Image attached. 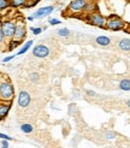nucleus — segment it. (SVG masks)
Returning a JSON list of instances; mask_svg holds the SVG:
<instances>
[{"instance_id": "1", "label": "nucleus", "mask_w": 130, "mask_h": 148, "mask_svg": "<svg viewBox=\"0 0 130 148\" xmlns=\"http://www.w3.org/2000/svg\"><path fill=\"white\" fill-rule=\"evenodd\" d=\"M125 27V22H124L121 17H118L116 15H111L107 21H106V29L112 31H118V30H122Z\"/></svg>"}, {"instance_id": "2", "label": "nucleus", "mask_w": 130, "mask_h": 148, "mask_svg": "<svg viewBox=\"0 0 130 148\" xmlns=\"http://www.w3.org/2000/svg\"><path fill=\"white\" fill-rule=\"evenodd\" d=\"M86 19L87 22L89 23V24L94 25V27H99V28H105L106 27V21H107V18L106 17H104L101 13L99 12H93V13H89L86 16Z\"/></svg>"}, {"instance_id": "3", "label": "nucleus", "mask_w": 130, "mask_h": 148, "mask_svg": "<svg viewBox=\"0 0 130 148\" xmlns=\"http://www.w3.org/2000/svg\"><path fill=\"white\" fill-rule=\"evenodd\" d=\"M15 95V89H13V86L9 83V82H3L0 84V99L5 100V101H11L13 99Z\"/></svg>"}, {"instance_id": "4", "label": "nucleus", "mask_w": 130, "mask_h": 148, "mask_svg": "<svg viewBox=\"0 0 130 148\" xmlns=\"http://www.w3.org/2000/svg\"><path fill=\"white\" fill-rule=\"evenodd\" d=\"M89 3V0H71V3L69 4L68 10L71 11L72 13H80L83 12L84 7L87 6V4Z\"/></svg>"}, {"instance_id": "5", "label": "nucleus", "mask_w": 130, "mask_h": 148, "mask_svg": "<svg viewBox=\"0 0 130 148\" xmlns=\"http://www.w3.org/2000/svg\"><path fill=\"white\" fill-rule=\"evenodd\" d=\"M1 30L5 38H13L15 34V29H16V23L11 22V21H5L1 23Z\"/></svg>"}, {"instance_id": "6", "label": "nucleus", "mask_w": 130, "mask_h": 148, "mask_svg": "<svg viewBox=\"0 0 130 148\" xmlns=\"http://www.w3.org/2000/svg\"><path fill=\"white\" fill-rule=\"evenodd\" d=\"M50 54V48L46 45H36L33 48V56L36 58H46Z\"/></svg>"}, {"instance_id": "7", "label": "nucleus", "mask_w": 130, "mask_h": 148, "mask_svg": "<svg viewBox=\"0 0 130 148\" xmlns=\"http://www.w3.org/2000/svg\"><path fill=\"white\" fill-rule=\"evenodd\" d=\"M25 34H27V29L24 27V23H23L22 21H19L18 23H16V29H15L13 39L15 40H18V41H22L23 39L25 38Z\"/></svg>"}, {"instance_id": "8", "label": "nucleus", "mask_w": 130, "mask_h": 148, "mask_svg": "<svg viewBox=\"0 0 130 148\" xmlns=\"http://www.w3.org/2000/svg\"><path fill=\"white\" fill-rule=\"evenodd\" d=\"M53 11H54V6L50 5V6H45V7H41V9L36 10V12H35L33 16L35 17V18H44V17L50 16Z\"/></svg>"}, {"instance_id": "9", "label": "nucleus", "mask_w": 130, "mask_h": 148, "mask_svg": "<svg viewBox=\"0 0 130 148\" xmlns=\"http://www.w3.org/2000/svg\"><path fill=\"white\" fill-rule=\"evenodd\" d=\"M29 104H30V94H29L28 92H24V90L19 92V94H18V105L21 106V107L25 108L29 106Z\"/></svg>"}, {"instance_id": "10", "label": "nucleus", "mask_w": 130, "mask_h": 148, "mask_svg": "<svg viewBox=\"0 0 130 148\" xmlns=\"http://www.w3.org/2000/svg\"><path fill=\"white\" fill-rule=\"evenodd\" d=\"M118 48L123 52L130 51V39H121L118 42Z\"/></svg>"}, {"instance_id": "11", "label": "nucleus", "mask_w": 130, "mask_h": 148, "mask_svg": "<svg viewBox=\"0 0 130 148\" xmlns=\"http://www.w3.org/2000/svg\"><path fill=\"white\" fill-rule=\"evenodd\" d=\"M95 42L98 45H100V46L106 47V46H109L111 44V39L109 36H105V35H100V36H98L95 39Z\"/></svg>"}, {"instance_id": "12", "label": "nucleus", "mask_w": 130, "mask_h": 148, "mask_svg": "<svg viewBox=\"0 0 130 148\" xmlns=\"http://www.w3.org/2000/svg\"><path fill=\"white\" fill-rule=\"evenodd\" d=\"M11 108V105L10 104H4V105H0V118H5L7 116L9 111Z\"/></svg>"}, {"instance_id": "13", "label": "nucleus", "mask_w": 130, "mask_h": 148, "mask_svg": "<svg viewBox=\"0 0 130 148\" xmlns=\"http://www.w3.org/2000/svg\"><path fill=\"white\" fill-rule=\"evenodd\" d=\"M119 89L124 92H130V80L124 78L119 82Z\"/></svg>"}, {"instance_id": "14", "label": "nucleus", "mask_w": 130, "mask_h": 148, "mask_svg": "<svg viewBox=\"0 0 130 148\" xmlns=\"http://www.w3.org/2000/svg\"><path fill=\"white\" fill-rule=\"evenodd\" d=\"M28 0H10V6L12 7H21L24 6Z\"/></svg>"}, {"instance_id": "15", "label": "nucleus", "mask_w": 130, "mask_h": 148, "mask_svg": "<svg viewBox=\"0 0 130 148\" xmlns=\"http://www.w3.org/2000/svg\"><path fill=\"white\" fill-rule=\"evenodd\" d=\"M21 130H22L23 133H25V134H30V133H33L34 128H33L31 124L24 123V124H22V125H21Z\"/></svg>"}, {"instance_id": "16", "label": "nucleus", "mask_w": 130, "mask_h": 148, "mask_svg": "<svg viewBox=\"0 0 130 148\" xmlns=\"http://www.w3.org/2000/svg\"><path fill=\"white\" fill-rule=\"evenodd\" d=\"M33 46V41L31 40H29V41H27V44L24 45V46H23V48L22 50H19L18 51V53H17V54H18V56H21V54H24V53L29 50V48H30V47Z\"/></svg>"}, {"instance_id": "17", "label": "nucleus", "mask_w": 130, "mask_h": 148, "mask_svg": "<svg viewBox=\"0 0 130 148\" xmlns=\"http://www.w3.org/2000/svg\"><path fill=\"white\" fill-rule=\"evenodd\" d=\"M70 30L68 28H63V29H59L58 30V35L59 36H62V38H68V36H70Z\"/></svg>"}, {"instance_id": "18", "label": "nucleus", "mask_w": 130, "mask_h": 148, "mask_svg": "<svg viewBox=\"0 0 130 148\" xmlns=\"http://www.w3.org/2000/svg\"><path fill=\"white\" fill-rule=\"evenodd\" d=\"M19 44H21V41H18V40H12L10 42V45H9V51H12V50H15L17 46H19Z\"/></svg>"}, {"instance_id": "19", "label": "nucleus", "mask_w": 130, "mask_h": 148, "mask_svg": "<svg viewBox=\"0 0 130 148\" xmlns=\"http://www.w3.org/2000/svg\"><path fill=\"white\" fill-rule=\"evenodd\" d=\"M10 6V0H0V11Z\"/></svg>"}, {"instance_id": "20", "label": "nucleus", "mask_w": 130, "mask_h": 148, "mask_svg": "<svg viewBox=\"0 0 130 148\" xmlns=\"http://www.w3.org/2000/svg\"><path fill=\"white\" fill-rule=\"evenodd\" d=\"M29 78H30L31 82H38L39 81V74L38 72H31L29 75Z\"/></svg>"}, {"instance_id": "21", "label": "nucleus", "mask_w": 130, "mask_h": 148, "mask_svg": "<svg viewBox=\"0 0 130 148\" xmlns=\"http://www.w3.org/2000/svg\"><path fill=\"white\" fill-rule=\"evenodd\" d=\"M30 29H31V31H33L34 35H40L44 30L42 28H30Z\"/></svg>"}, {"instance_id": "22", "label": "nucleus", "mask_w": 130, "mask_h": 148, "mask_svg": "<svg viewBox=\"0 0 130 148\" xmlns=\"http://www.w3.org/2000/svg\"><path fill=\"white\" fill-rule=\"evenodd\" d=\"M48 23L52 24V25H58V24H60L62 22L59 19H57V18H51V19H48Z\"/></svg>"}, {"instance_id": "23", "label": "nucleus", "mask_w": 130, "mask_h": 148, "mask_svg": "<svg viewBox=\"0 0 130 148\" xmlns=\"http://www.w3.org/2000/svg\"><path fill=\"white\" fill-rule=\"evenodd\" d=\"M0 139H3V140H7V141H11L12 140V137L9 135H5V134H0Z\"/></svg>"}, {"instance_id": "24", "label": "nucleus", "mask_w": 130, "mask_h": 148, "mask_svg": "<svg viewBox=\"0 0 130 148\" xmlns=\"http://www.w3.org/2000/svg\"><path fill=\"white\" fill-rule=\"evenodd\" d=\"M13 58H15V56H9V57H6V58L3 59V63H7V62H10V60H12Z\"/></svg>"}, {"instance_id": "25", "label": "nucleus", "mask_w": 130, "mask_h": 148, "mask_svg": "<svg viewBox=\"0 0 130 148\" xmlns=\"http://www.w3.org/2000/svg\"><path fill=\"white\" fill-rule=\"evenodd\" d=\"M106 137H107L109 140H112V139H115V133H112V131H109L107 135H106Z\"/></svg>"}, {"instance_id": "26", "label": "nucleus", "mask_w": 130, "mask_h": 148, "mask_svg": "<svg viewBox=\"0 0 130 148\" xmlns=\"http://www.w3.org/2000/svg\"><path fill=\"white\" fill-rule=\"evenodd\" d=\"M87 95H89V96H95L96 93L93 92V90H87Z\"/></svg>"}, {"instance_id": "27", "label": "nucleus", "mask_w": 130, "mask_h": 148, "mask_svg": "<svg viewBox=\"0 0 130 148\" xmlns=\"http://www.w3.org/2000/svg\"><path fill=\"white\" fill-rule=\"evenodd\" d=\"M3 146H1V148H9V143H7V140H5L3 143H1Z\"/></svg>"}, {"instance_id": "28", "label": "nucleus", "mask_w": 130, "mask_h": 148, "mask_svg": "<svg viewBox=\"0 0 130 148\" xmlns=\"http://www.w3.org/2000/svg\"><path fill=\"white\" fill-rule=\"evenodd\" d=\"M4 34H3V30H1V28H0V44L3 42V40H4Z\"/></svg>"}, {"instance_id": "29", "label": "nucleus", "mask_w": 130, "mask_h": 148, "mask_svg": "<svg viewBox=\"0 0 130 148\" xmlns=\"http://www.w3.org/2000/svg\"><path fill=\"white\" fill-rule=\"evenodd\" d=\"M34 18H35V17H34V16H29V17H28V18H27V19H28L29 22H33V21H34Z\"/></svg>"}, {"instance_id": "30", "label": "nucleus", "mask_w": 130, "mask_h": 148, "mask_svg": "<svg viewBox=\"0 0 130 148\" xmlns=\"http://www.w3.org/2000/svg\"><path fill=\"white\" fill-rule=\"evenodd\" d=\"M127 106H128V107L130 108V99H129V100H128V101H127Z\"/></svg>"}]
</instances>
